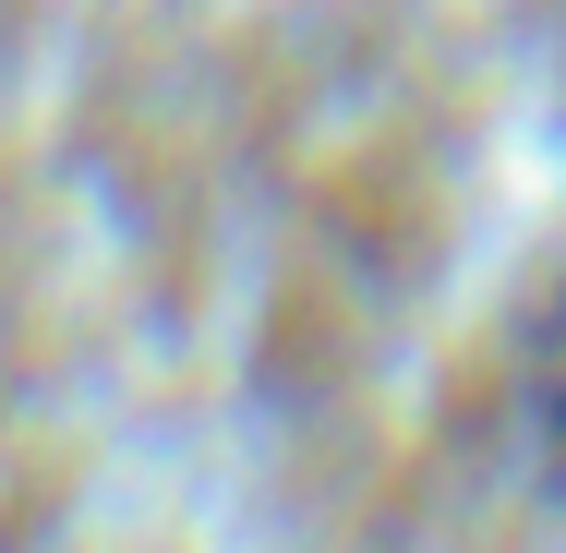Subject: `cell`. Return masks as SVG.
Segmentation results:
<instances>
[{"mask_svg": "<svg viewBox=\"0 0 566 553\" xmlns=\"http://www.w3.org/2000/svg\"><path fill=\"white\" fill-rule=\"evenodd\" d=\"M531 434H543V457L566 481V265L543 289V313H531Z\"/></svg>", "mask_w": 566, "mask_h": 553, "instance_id": "1", "label": "cell"}]
</instances>
